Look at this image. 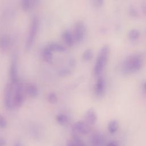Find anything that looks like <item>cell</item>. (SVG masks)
Returning a JSON list of instances; mask_svg holds the SVG:
<instances>
[{"label": "cell", "mask_w": 146, "mask_h": 146, "mask_svg": "<svg viewBox=\"0 0 146 146\" xmlns=\"http://www.w3.org/2000/svg\"><path fill=\"white\" fill-rule=\"evenodd\" d=\"M142 66V59L138 54H132L128 56L121 65L123 74H129L139 70Z\"/></svg>", "instance_id": "1"}, {"label": "cell", "mask_w": 146, "mask_h": 146, "mask_svg": "<svg viewBox=\"0 0 146 146\" xmlns=\"http://www.w3.org/2000/svg\"><path fill=\"white\" fill-rule=\"evenodd\" d=\"M110 52V48L108 44H104L100 49L94 67V72L95 75H100L103 71L108 62Z\"/></svg>", "instance_id": "2"}, {"label": "cell", "mask_w": 146, "mask_h": 146, "mask_svg": "<svg viewBox=\"0 0 146 146\" xmlns=\"http://www.w3.org/2000/svg\"><path fill=\"white\" fill-rule=\"evenodd\" d=\"M39 21L38 18L36 16L34 17L30 23L29 33H28L27 39H26V44H25L26 50L27 51L31 49L35 41L36 34L38 33V28H39Z\"/></svg>", "instance_id": "3"}, {"label": "cell", "mask_w": 146, "mask_h": 146, "mask_svg": "<svg viewBox=\"0 0 146 146\" xmlns=\"http://www.w3.org/2000/svg\"><path fill=\"white\" fill-rule=\"evenodd\" d=\"M13 105L14 108H19L23 103L24 95L23 86L21 83H17L13 84Z\"/></svg>", "instance_id": "4"}, {"label": "cell", "mask_w": 146, "mask_h": 146, "mask_svg": "<svg viewBox=\"0 0 146 146\" xmlns=\"http://www.w3.org/2000/svg\"><path fill=\"white\" fill-rule=\"evenodd\" d=\"M14 86L12 83H8L5 86L3 93V102L5 107L8 110L13 108V98Z\"/></svg>", "instance_id": "5"}, {"label": "cell", "mask_w": 146, "mask_h": 146, "mask_svg": "<svg viewBox=\"0 0 146 146\" xmlns=\"http://www.w3.org/2000/svg\"><path fill=\"white\" fill-rule=\"evenodd\" d=\"M86 33V27L84 23L79 21L75 25L74 30V38L77 43L81 42L84 38Z\"/></svg>", "instance_id": "6"}, {"label": "cell", "mask_w": 146, "mask_h": 146, "mask_svg": "<svg viewBox=\"0 0 146 146\" xmlns=\"http://www.w3.org/2000/svg\"><path fill=\"white\" fill-rule=\"evenodd\" d=\"M72 129L75 132L82 135H87L90 132V125L83 121H78L72 125Z\"/></svg>", "instance_id": "7"}, {"label": "cell", "mask_w": 146, "mask_h": 146, "mask_svg": "<svg viewBox=\"0 0 146 146\" xmlns=\"http://www.w3.org/2000/svg\"><path fill=\"white\" fill-rule=\"evenodd\" d=\"M10 77L11 83L13 84H16L18 82V66H17V60L16 57H14L12 59L10 67Z\"/></svg>", "instance_id": "8"}, {"label": "cell", "mask_w": 146, "mask_h": 146, "mask_svg": "<svg viewBox=\"0 0 146 146\" xmlns=\"http://www.w3.org/2000/svg\"><path fill=\"white\" fill-rule=\"evenodd\" d=\"M106 83L104 78L102 76L97 79L95 85V93L98 96H102L104 93Z\"/></svg>", "instance_id": "9"}, {"label": "cell", "mask_w": 146, "mask_h": 146, "mask_svg": "<svg viewBox=\"0 0 146 146\" xmlns=\"http://www.w3.org/2000/svg\"><path fill=\"white\" fill-rule=\"evenodd\" d=\"M86 122L88 125H94L97 120L96 113L94 108H90L87 110L84 116Z\"/></svg>", "instance_id": "10"}, {"label": "cell", "mask_w": 146, "mask_h": 146, "mask_svg": "<svg viewBox=\"0 0 146 146\" xmlns=\"http://www.w3.org/2000/svg\"><path fill=\"white\" fill-rule=\"evenodd\" d=\"M104 141V137L100 133H94L91 139V143L92 146H103Z\"/></svg>", "instance_id": "11"}, {"label": "cell", "mask_w": 146, "mask_h": 146, "mask_svg": "<svg viewBox=\"0 0 146 146\" xmlns=\"http://www.w3.org/2000/svg\"><path fill=\"white\" fill-rule=\"evenodd\" d=\"M62 38L65 43L68 46H72L74 43V35L69 30H66L62 34Z\"/></svg>", "instance_id": "12"}, {"label": "cell", "mask_w": 146, "mask_h": 146, "mask_svg": "<svg viewBox=\"0 0 146 146\" xmlns=\"http://www.w3.org/2000/svg\"><path fill=\"white\" fill-rule=\"evenodd\" d=\"M25 90L27 94L31 98L36 97L39 93V91L37 86L34 84H27Z\"/></svg>", "instance_id": "13"}, {"label": "cell", "mask_w": 146, "mask_h": 146, "mask_svg": "<svg viewBox=\"0 0 146 146\" xmlns=\"http://www.w3.org/2000/svg\"><path fill=\"white\" fill-rule=\"evenodd\" d=\"M38 1L35 0H22L21 2V6L22 9L26 11L31 10L35 6Z\"/></svg>", "instance_id": "14"}, {"label": "cell", "mask_w": 146, "mask_h": 146, "mask_svg": "<svg viewBox=\"0 0 146 146\" xmlns=\"http://www.w3.org/2000/svg\"><path fill=\"white\" fill-rule=\"evenodd\" d=\"M9 46V38L6 35H2L0 36V51L5 52Z\"/></svg>", "instance_id": "15"}, {"label": "cell", "mask_w": 146, "mask_h": 146, "mask_svg": "<svg viewBox=\"0 0 146 146\" xmlns=\"http://www.w3.org/2000/svg\"><path fill=\"white\" fill-rule=\"evenodd\" d=\"M47 47L51 50L52 52L55 51V52H65L66 51V48L65 46H64L62 44L56 43H51L48 44Z\"/></svg>", "instance_id": "16"}, {"label": "cell", "mask_w": 146, "mask_h": 146, "mask_svg": "<svg viewBox=\"0 0 146 146\" xmlns=\"http://www.w3.org/2000/svg\"><path fill=\"white\" fill-rule=\"evenodd\" d=\"M57 122L61 125H66L69 122L68 117L63 113H59L56 116Z\"/></svg>", "instance_id": "17"}, {"label": "cell", "mask_w": 146, "mask_h": 146, "mask_svg": "<svg viewBox=\"0 0 146 146\" xmlns=\"http://www.w3.org/2000/svg\"><path fill=\"white\" fill-rule=\"evenodd\" d=\"M43 58L44 60L50 63L52 60V51L50 50L47 46L43 50Z\"/></svg>", "instance_id": "18"}, {"label": "cell", "mask_w": 146, "mask_h": 146, "mask_svg": "<svg viewBox=\"0 0 146 146\" xmlns=\"http://www.w3.org/2000/svg\"><path fill=\"white\" fill-rule=\"evenodd\" d=\"M119 128L118 121L116 120H112L110 121L108 124V129L111 133H114L116 132Z\"/></svg>", "instance_id": "19"}, {"label": "cell", "mask_w": 146, "mask_h": 146, "mask_svg": "<svg viewBox=\"0 0 146 146\" xmlns=\"http://www.w3.org/2000/svg\"><path fill=\"white\" fill-rule=\"evenodd\" d=\"M140 31L137 29H132L128 32V36L132 40H136L140 36Z\"/></svg>", "instance_id": "20"}, {"label": "cell", "mask_w": 146, "mask_h": 146, "mask_svg": "<svg viewBox=\"0 0 146 146\" xmlns=\"http://www.w3.org/2000/svg\"><path fill=\"white\" fill-rule=\"evenodd\" d=\"M94 55L93 51L91 48L86 49L82 54V58L84 61H88L91 60Z\"/></svg>", "instance_id": "21"}, {"label": "cell", "mask_w": 146, "mask_h": 146, "mask_svg": "<svg viewBox=\"0 0 146 146\" xmlns=\"http://www.w3.org/2000/svg\"><path fill=\"white\" fill-rule=\"evenodd\" d=\"M47 100L51 104L55 103L58 100V98L55 93L51 92L47 95Z\"/></svg>", "instance_id": "22"}, {"label": "cell", "mask_w": 146, "mask_h": 146, "mask_svg": "<svg viewBox=\"0 0 146 146\" xmlns=\"http://www.w3.org/2000/svg\"><path fill=\"white\" fill-rule=\"evenodd\" d=\"M72 140L74 141V143L76 144L77 146H87L86 144L84 143V141L76 135H73Z\"/></svg>", "instance_id": "23"}, {"label": "cell", "mask_w": 146, "mask_h": 146, "mask_svg": "<svg viewBox=\"0 0 146 146\" xmlns=\"http://www.w3.org/2000/svg\"><path fill=\"white\" fill-rule=\"evenodd\" d=\"M70 74H71L70 70L66 68H61L58 72V74L60 76H67L69 75Z\"/></svg>", "instance_id": "24"}, {"label": "cell", "mask_w": 146, "mask_h": 146, "mask_svg": "<svg viewBox=\"0 0 146 146\" xmlns=\"http://www.w3.org/2000/svg\"><path fill=\"white\" fill-rule=\"evenodd\" d=\"M7 126V121L5 117L0 114V128H5Z\"/></svg>", "instance_id": "25"}, {"label": "cell", "mask_w": 146, "mask_h": 146, "mask_svg": "<svg viewBox=\"0 0 146 146\" xmlns=\"http://www.w3.org/2000/svg\"><path fill=\"white\" fill-rule=\"evenodd\" d=\"M94 5L97 7L101 6L103 4V1L102 0H96L93 1Z\"/></svg>", "instance_id": "26"}, {"label": "cell", "mask_w": 146, "mask_h": 146, "mask_svg": "<svg viewBox=\"0 0 146 146\" xmlns=\"http://www.w3.org/2000/svg\"><path fill=\"white\" fill-rule=\"evenodd\" d=\"M106 146H119V144L116 141H112L108 143Z\"/></svg>", "instance_id": "27"}, {"label": "cell", "mask_w": 146, "mask_h": 146, "mask_svg": "<svg viewBox=\"0 0 146 146\" xmlns=\"http://www.w3.org/2000/svg\"><path fill=\"white\" fill-rule=\"evenodd\" d=\"M67 146H77L76 144L74 143L73 140H69L67 142Z\"/></svg>", "instance_id": "28"}, {"label": "cell", "mask_w": 146, "mask_h": 146, "mask_svg": "<svg viewBox=\"0 0 146 146\" xmlns=\"http://www.w3.org/2000/svg\"><path fill=\"white\" fill-rule=\"evenodd\" d=\"M129 13L130 14H131L132 15H137V12L136 11V10L133 8H131L129 9Z\"/></svg>", "instance_id": "29"}, {"label": "cell", "mask_w": 146, "mask_h": 146, "mask_svg": "<svg viewBox=\"0 0 146 146\" xmlns=\"http://www.w3.org/2000/svg\"><path fill=\"white\" fill-rule=\"evenodd\" d=\"M5 141L3 139H0V146H4L5 145Z\"/></svg>", "instance_id": "30"}, {"label": "cell", "mask_w": 146, "mask_h": 146, "mask_svg": "<svg viewBox=\"0 0 146 146\" xmlns=\"http://www.w3.org/2000/svg\"><path fill=\"white\" fill-rule=\"evenodd\" d=\"M14 146H22V145L21 143L19 141H17V142L15 144Z\"/></svg>", "instance_id": "31"}, {"label": "cell", "mask_w": 146, "mask_h": 146, "mask_svg": "<svg viewBox=\"0 0 146 146\" xmlns=\"http://www.w3.org/2000/svg\"><path fill=\"white\" fill-rule=\"evenodd\" d=\"M143 87H144V89L145 90V91H146V82H145L144 83V85H143Z\"/></svg>", "instance_id": "32"}]
</instances>
